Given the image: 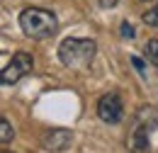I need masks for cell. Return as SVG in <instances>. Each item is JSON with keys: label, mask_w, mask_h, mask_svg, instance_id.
Here are the masks:
<instances>
[{"label": "cell", "mask_w": 158, "mask_h": 153, "mask_svg": "<svg viewBox=\"0 0 158 153\" xmlns=\"http://www.w3.org/2000/svg\"><path fill=\"white\" fill-rule=\"evenodd\" d=\"M158 129V110L156 107H141L131 122V129L127 134V148L134 153H148L151 134Z\"/></svg>", "instance_id": "cell-1"}, {"label": "cell", "mask_w": 158, "mask_h": 153, "mask_svg": "<svg viewBox=\"0 0 158 153\" xmlns=\"http://www.w3.org/2000/svg\"><path fill=\"white\" fill-rule=\"evenodd\" d=\"M17 22H20V29L24 32V37L29 39H49L59 29L56 15L51 10H44V7H24Z\"/></svg>", "instance_id": "cell-2"}, {"label": "cell", "mask_w": 158, "mask_h": 153, "mask_svg": "<svg viewBox=\"0 0 158 153\" xmlns=\"http://www.w3.org/2000/svg\"><path fill=\"white\" fill-rule=\"evenodd\" d=\"M95 51H98V44L93 39L68 37L59 44V58L68 68H85L95 58Z\"/></svg>", "instance_id": "cell-3"}, {"label": "cell", "mask_w": 158, "mask_h": 153, "mask_svg": "<svg viewBox=\"0 0 158 153\" xmlns=\"http://www.w3.org/2000/svg\"><path fill=\"white\" fill-rule=\"evenodd\" d=\"M34 68V58L29 56L27 51H17L15 56L10 58V63L2 68V85H15L20 78H24L27 73H32Z\"/></svg>", "instance_id": "cell-4"}, {"label": "cell", "mask_w": 158, "mask_h": 153, "mask_svg": "<svg viewBox=\"0 0 158 153\" xmlns=\"http://www.w3.org/2000/svg\"><path fill=\"white\" fill-rule=\"evenodd\" d=\"M98 117L107 124H119L122 117H124V105H122V97L117 93H107V95L100 97L98 102Z\"/></svg>", "instance_id": "cell-5"}, {"label": "cell", "mask_w": 158, "mask_h": 153, "mask_svg": "<svg viewBox=\"0 0 158 153\" xmlns=\"http://www.w3.org/2000/svg\"><path fill=\"white\" fill-rule=\"evenodd\" d=\"M41 146L44 151H51V153H63L73 146V131L68 129H51L41 136Z\"/></svg>", "instance_id": "cell-6"}, {"label": "cell", "mask_w": 158, "mask_h": 153, "mask_svg": "<svg viewBox=\"0 0 158 153\" xmlns=\"http://www.w3.org/2000/svg\"><path fill=\"white\" fill-rule=\"evenodd\" d=\"M143 56L148 63H153L158 68V39H148L146 44H143Z\"/></svg>", "instance_id": "cell-7"}, {"label": "cell", "mask_w": 158, "mask_h": 153, "mask_svg": "<svg viewBox=\"0 0 158 153\" xmlns=\"http://www.w3.org/2000/svg\"><path fill=\"white\" fill-rule=\"evenodd\" d=\"M12 139H15V129H12L10 122L2 117V119H0V143H10Z\"/></svg>", "instance_id": "cell-8"}, {"label": "cell", "mask_w": 158, "mask_h": 153, "mask_svg": "<svg viewBox=\"0 0 158 153\" xmlns=\"http://www.w3.org/2000/svg\"><path fill=\"white\" fill-rule=\"evenodd\" d=\"M143 22H146L148 27H158V5L143 12Z\"/></svg>", "instance_id": "cell-9"}, {"label": "cell", "mask_w": 158, "mask_h": 153, "mask_svg": "<svg viewBox=\"0 0 158 153\" xmlns=\"http://www.w3.org/2000/svg\"><path fill=\"white\" fill-rule=\"evenodd\" d=\"M119 32H122V37H124V39H134V34H136L134 27H131L129 22H122V29H119Z\"/></svg>", "instance_id": "cell-10"}, {"label": "cell", "mask_w": 158, "mask_h": 153, "mask_svg": "<svg viewBox=\"0 0 158 153\" xmlns=\"http://www.w3.org/2000/svg\"><path fill=\"white\" fill-rule=\"evenodd\" d=\"M131 63H134V68H136L139 73L143 76V61H141V58H139V56H131Z\"/></svg>", "instance_id": "cell-11"}, {"label": "cell", "mask_w": 158, "mask_h": 153, "mask_svg": "<svg viewBox=\"0 0 158 153\" xmlns=\"http://www.w3.org/2000/svg\"><path fill=\"white\" fill-rule=\"evenodd\" d=\"M117 2H119V0H100V5H102V7H114Z\"/></svg>", "instance_id": "cell-12"}]
</instances>
